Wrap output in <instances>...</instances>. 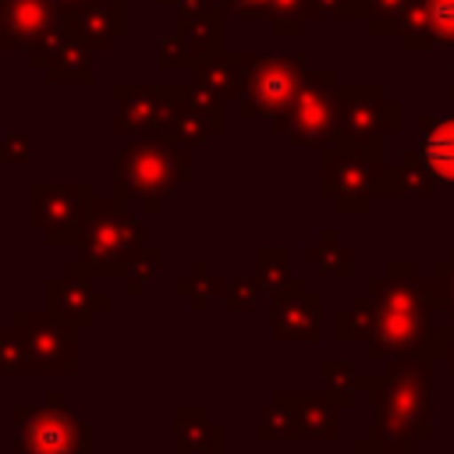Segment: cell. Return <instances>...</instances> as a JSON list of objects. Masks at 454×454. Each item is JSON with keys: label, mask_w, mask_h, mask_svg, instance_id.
<instances>
[{"label": "cell", "mask_w": 454, "mask_h": 454, "mask_svg": "<svg viewBox=\"0 0 454 454\" xmlns=\"http://www.w3.org/2000/svg\"><path fill=\"white\" fill-rule=\"evenodd\" d=\"M301 89L298 60H255L241 78V110L252 117H280Z\"/></svg>", "instance_id": "12"}, {"label": "cell", "mask_w": 454, "mask_h": 454, "mask_svg": "<svg viewBox=\"0 0 454 454\" xmlns=\"http://www.w3.org/2000/svg\"><path fill=\"white\" fill-rule=\"evenodd\" d=\"M181 181H188V153L170 145V138H138L117 156L114 188H121L128 199H138L145 213H156Z\"/></svg>", "instance_id": "4"}, {"label": "cell", "mask_w": 454, "mask_h": 454, "mask_svg": "<svg viewBox=\"0 0 454 454\" xmlns=\"http://www.w3.org/2000/svg\"><path fill=\"white\" fill-rule=\"evenodd\" d=\"M362 390L372 404V436L390 454H419L433 436V362L422 351L397 355L383 372L362 376Z\"/></svg>", "instance_id": "1"}, {"label": "cell", "mask_w": 454, "mask_h": 454, "mask_svg": "<svg viewBox=\"0 0 454 454\" xmlns=\"http://www.w3.org/2000/svg\"><path fill=\"white\" fill-rule=\"evenodd\" d=\"M369 305H372V326H369V358L390 362L408 351H422L429 333V280L419 277L415 262H387L383 277L369 284Z\"/></svg>", "instance_id": "2"}, {"label": "cell", "mask_w": 454, "mask_h": 454, "mask_svg": "<svg viewBox=\"0 0 454 454\" xmlns=\"http://www.w3.org/2000/svg\"><path fill=\"white\" fill-rule=\"evenodd\" d=\"M291 270V252L284 245H259L255 248V277L262 284V291H277L287 280Z\"/></svg>", "instance_id": "23"}, {"label": "cell", "mask_w": 454, "mask_h": 454, "mask_svg": "<svg viewBox=\"0 0 454 454\" xmlns=\"http://www.w3.org/2000/svg\"><path fill=\"white\" fill-rule=\"evenodd\" d=\"M21 372H35V362L25 330L11 323L0 326V376H21Z\"/></svg>", "instance_id": "20"}, {"label": "cell", "mask_w": 454, "mask_h": 454, "mask_svg": "<svg viewBox=\"0 0 454 454\" xmlns=\"http://www.w3.org/2000/svg\"><path fill=\"white\" fill-rule=\"evenodd\" d=\"M348 401L326 394H291L277 390L270 408L259 419L255 436L262 443L273 440H333L337 436V411Z\"/></svg>", "instance_id": "7"}, {"label": "cell", "mask_w": 454, "mask_h": 454, "mask_svg": "<svg viewBox=\"0 0 454 454\" xmlns=\"http://www.w3.org/2000/svg\"><path fill=\"white\" fill-rule=\"evenodd\" d=\"M124 192L114 188L110 199H96V209L78 231V259L96 280H121L131 255L145 245V227L138 216L124 209Z\"/></svg>", "instance_id": "3"}, {"label": "cell", "mask_w": 454, "mask_h": 454, "mask_svg": "<svg viewBox=\"0 0 454 454\" xmlns=\"http://www.w3.org/2000/svg\"><path fill=\"white\" fill-rule=\"evenodd\" d=\"M184 92H170V89H117V117H114V131L124 135H156L167 131L174 106Z\"/></svg>", "instance_id": "14"}, {"label": "cell", "mask_w": 454, "mask_h": 454, "mask_svg": "<svg viewBox=\"0 0 454 454\" xmlns=\"http://www.w3.org/2000/svg\"><path fill=\"white\" fill-rule=\"evenodd\" d=\"M415 153L436 174V181H450L454 184V117L422 121L419 124V145H415Z\"/></svg>", "instance_id": "17"}, {"label": "cell", "mask_w": 454, "mask_h": 454, "mask_svg": "<svg viewBox=\"0 0 454 454\" xmlns=\"http://www.w3.org/2000/svg\"><path fill=\"white\" fill-rule=\"evenodd\" d=\"M106 309H110V298L96 291V277L82 266V259L64 262V273L46 284V312L71 330L92 326L96 316Z\"/></svg>", "instance_id": "11"}, {"label": "cell", "mask_w": 454, "mask_h": 454, "mask_svg": "<svg viewBox=\"0 0 454 454\" xmlns=\"http://www.w3.org/2000/svg\"><path fill=\"white\" fill-rule=\"evenodd\" d=\"M156 270H160V248L145 241V245L131 255V262L124 266L121 284L128 287V294H142V291H145V284L156 277Z\"/></svg>", "instance_id": "24"}, {"label": "cell", "mask_w": 454, "mask_h": 454, "mask_svg": "<svg viewBox=\"0 0 454 454\" xmlns=\"http://www.w3.org/2000/svg\"><path fill=\"white\" fill-rule=\"evenodd\" d=\"M14 323L28 337L35 372H60V376L78 372V330L57 323L46 309L43 312L21 309V312H14Z\"/></svg>", "instance_id": "13"}, {"label": "cell", "mask_w": 454, "mask_h": 454, "mask_svg": "<svg viewBox=\"0 0 454 454\" xmlns=\"http://www.w3.org/2000/svg\"><path fill=\"white\" fill-rule=\"evenodd\" d=\"M305 262L319 266L333 280H351V273H355V248L344 245L333 231H323L316 245H305Z\"/></svg>", "instance_id": "18"}, {"label": "cell", "mask_w": 454, "mask_h": 454, "mask_svg": "<svg viewBox=\"0 0 454 454\" xmlns=\"http://www.w3.org/2000/svg\"><path fill=\"white\" fill-rule=\"evenodd\" d=\"M397 106H387L380 99V92H355L340 103V138L344 145H358V149H376L387 131L397 128Z\"/></svg>", "instance_id": "15"}, {"label": "cell", "mask_w": 454, "mask_h": 454, "mask_svg": "<svg viewBox=\"0 0 454 454\" xmlns=\"http://www.w3.org/2000/svg\"><path fill=\"white\" fill-rule=\"evenodd\" d=\"M259 291H262L259 277H234V280H227V291H223L220 301H223L231 312H248V309H255Z\"/></svg>", "instance_id": "27"}, {"label": "cell", "mask_w": 454, "mask_h": 454, "mask_svg": "<svg viewBox=\"0 0 454 454\" xmlns=\"http://www.w3.org/2000/svg\"><path fill=\"white\" fill-rule=\"evenodd\" d=\"M319 376H323V387H326L333 397L348 401V404H351V397L362 390V376L355 372V362H351V358H323V362H319Z\"/></svg>", "instance_id": "22"}, {"label": "cell", "mask_w": 454, "mask_h": 454, "mask_svg": "<svg viewBox=\"0 0 454 454\" xmlns=\"http://www.w3.org/2000/svg\"><path fill=\"white\" fill-rule=\"evenodd\" d=\"M11 32L18 39H39L50 32V4L46 0H14L11 4Z\"/></svg>", "instance_id": "21"}, {"label": "cell", "mask_w": 454, "mask_h": 454, "mask_svg": "<svg viewBox=\"0 0 454 454\" xmlns=\"http://www.w3.org/2000/svg\"><path fill=\"white\" fill-rule=\"evenodd\" d=\"M32 160V138L25 131H14L0 142V163H28Z\"/></svg>", "instance_id": "28"}, {"label": "cell", "mask_w": 454, "mask_h": 454, "mask_svg": "<svg viewBox=\"0 0 454 454\" xmlns=\"http://www.w3.org/2000/svg\"><path fill=\"white\" fill-rule=\"evenodd\" d=\"M270 333L273 344H316L323 337V301L305 287L301 277H287L273 291Z\"/></svg>", "instance_id": "10"}, {"label": "cell", "mask_w": 454, "mask_h": 454, "mask_svg": "<svg viewBox=\"0 0 454 454\" xmlns=\"http://www.w3.org/2000/svg\"><path fill=\"white\" fill-rule=\"evenodd\" d=\"M273 128L298 145H330L340 138V99L330 89V78L319 74L305 82L294 103L273 117Z\"/></svg>", "instance_id": "9"}, {"label": "cell", "mask_w": 454, "mask_h": 454, "mask_svg": "<svg viewBox=\"0 0 454 454\" xmlns=\"http://www.w3.org/2000/svg\"><path fill=\"white\" fill-rule=\"evenodd\" d=\"M426 25L436 43H454V0H426Z\"/></svg>", "instance_id": "26"}, {"label": "cell", "mask_w": 454, "mask_h": 454, "mask_svg": "<svg viewBox=\"0 0 454 454\" xmlns=\"http://www.w3.org/2000/svg\"><path fill=\"white\" fill-rule=\"evenodd\" d=\"M351 454H390V450H387V447L369 433V436H362V440H355V443H351Z\"/></svg>", "instance_id": "29"}, {"label": "cell", "mask_w": 454, "mask_h": 454, "mask_svg": "<svg viewBox=\"0 0 454 454\" xmlns=\"http://www.w3.org/2000/svg\"><path fill=\"white\" fill-rule=\"evenodd\" d=\"M429 298H433V309H443L454 319V248L447 252L443 262H436L429 280Z\"/></svg>", "instance_id": "25"}, {"label": "cell", "mask_w": 454, "mask_h": 454, "mask_svg": "<svg viewBox=\"0 0 454 454\" xmlns=\"http://www.w3.org/2000/svg\"><path fill=\"white\" fill-rule=\"evenodd\" d=\"M387 174L376 149H330L323 156V195L333 199L337 213H369L372 199L387 195Z\"/></svg>", "instance_id": "6"}, {"label": "cell", "mask_w": 454, "mask_h": 454, "mask_svg": "<svg viewBox=\"0 0 454 454\" xmlns=\"http://www.w3.org/2000/svg\"><path fill=\"white\" fill-rule=\"evenodd\" d=\"M96 433L64 408V394L50 390L39 408H14V454H92Z\"/></svg>", "instance_id": "5"}, {"label": "cell", "mask_w": 454, "mask_h": 454, "mask_svg": "<svg viewBox=\"0 0 454 454\" xmlns=\"http://www.w3.org/2000/svg\"><path fill=\"white\" fill-rule=\"evenodd\" d=\"M174 450L177 454H223V426L206 408L174 411Z\"/></svg>", "instance_id": "16"}, {"label": "cell", "mask_w": 454, "mask_h": 454, "mask_svg": "<svg viewBox=\"0 0 454 454\" xmlns=\"http://www.w3.org/2000/svg\"><path fill=\"white\" fill-rule=\"evenodd\" d=\"M32 227L46 234L50 245H74L82 223L96 209L92 181H35L28 188Z\"/></svg>", "instance_id": "8"}, {"label": "cell", "mask_w": 454, "mask_h": 454, "mask_svg": "<svg viewBox=\"0 0 454 454\" xmlns=\"http://www.w3.org/2000/svg\"><path fill=\"white\" fill-rule=\"evenodd\" d=\"M433 188H436V174L411 149L401 156V167L387 174V195H433Z\"/></svg>", "instance_id": "19"}]
</instances>
